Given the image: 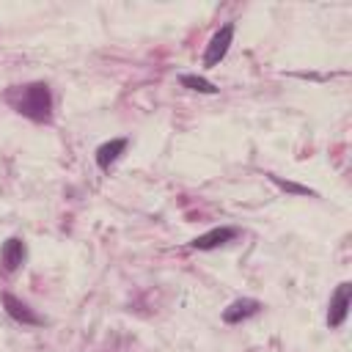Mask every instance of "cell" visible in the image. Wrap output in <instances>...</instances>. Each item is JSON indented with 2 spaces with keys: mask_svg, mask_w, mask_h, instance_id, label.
<instances>
[{
  "mask_svg": "<svg viewBox=\"0 0 352 352\" xmlns=\"http://www.w3.org/2000/svg\"><path fill=\"white\" fill-rule=\"evenodd\" d=\"M19 113H25L36 121L47 118L50 116V91H47V85H41V82L28 85L25 94H22V102H19Z\"/></svg>",
  "mask_w": 352,
  "mask_h": 352,
  "instance_id": "1",
  "label": "cell"
},
{
  "mask_svg": "<svg viewBox=\"0 0 352 352\" xmlns=\"http://www.w3.org/2000/svg\"><path fill=\"white\" fill-rule=\"evenodd\" d=\"M231 38H234V25H223V28L212 36V41H209V47H206V55H204V63H206V66L220 63V60L226 58L228 47H231Z\"/></svg>",
  "mask_w": 352,
  "mask_h": 352,
  "instance_id": "2",
  "label": "cell"
},
{
  "mask_svg": "<svg viewBox=\"0 0 352 352\" xmlns=\"http://www.w3.org/2000/svg\"><path fill=\"white\" fill-rule=\"evenodd\" d=\"M349 302H352V286L349 283H341L330 300V311H327V324L330 327H338L344 319H346V311H349Z\"/></svg>",
  "mask_w": 352,
  "mask_h": 352,
  "instance_id": "3",
  "label": "cell"
},
{
  "mask_svg": "<svg viewBox=\"0 0 352 352\" xmlns=\"http://www.w3.org/2000/svg\"><path fill=\"white\" fill-rule=\"evenodd\" d=\"M3 305H6L8 316H11V319H16V322H22V324H38V322H41V319H38V316H36V314L22 302V300H16V297H14V294H8V292L3 294Z\"/></svg>",
  "mask_w": 352,
  "mask_h": 352,
  "instance_id": "4",
  "label": "cell"
},
{
  "mask_svg": "<svg viewBox=\"0 0 352 352\" xmlns=\"http://www.w3.org/2000/svg\"><path fill=\"white\" fill-rule=\"evenodd\" d=\"M0 258H3V267L11 272V270H16L22 261H25V242L22 239H8L6 245H3V250H0Z\"/></svg>",
  "mask_w": 352,
  "mask_h": 352,
  "instance_id": "5",
  "label": "cell"
},
{
  "mask_svg": "<svg viewBox=\"0 0 352 352\" xmlns=\"http://www.w3.org/2000/svg\"><path fill=\"white\" fill-rule=\"evenodd\" d=\"M231 236H234V228H212V231H206V234L195 236V239H192V245H195L198 250H212V248H217V245L228 242Z\"/></svg>",
  "mask_w": 352,
  "mask_h": 352,
  "instance_id": "6",
  "label": "cell"
},
{
  "mask_svg": "<svg viewBox=\"0 0 352 352\" xmlns=\"http://www.w3.org/2000/svg\"><path fill=\"white\" fill-rule=\"evenodd\" d=\"M256 311H258V302H256V300H236L234 305H228V308L223 311V319H226L228 324H234V322H242V319L253 316Z\"/></svg>",
  "mask_w": 352,
  "mask_h": 352,
  "instance_id": "7",
  "label": "cell"
},
{
  "mask_svg": "<svg viewBox=\"0 0 352 352\" xmlns=\"http://www.w3.org/2000/svg\"><path fill=\"white\" fill-rule=\"evenodd\" d=\"M124 148H126V140H124V138H116V140L99 146V151H96V162H99V168H110V165L121 157Z\"/></svg>",
  "mask_w": 352,
  "mask_h": 352,
  "instance_id": "8",
  "label": "cell"
},
{
  "mask_svg": "<svg viewBox=\"0 0 352 352\" xmlns=\"http://www.w3.org/2000/svg\"><path fill=\"white\" fill-rule=\"evenodd\" d=\"M182 85H184V88H192V91H198V94H214V91H217L209 80L195 77V74H182Z\"/></svg>",
  "mask_w": 352,
  "mask_h": 352,
  "instance_id": "9",
  "label": "cell"
},
{
  "mask_svg": "<svg viewBox=\"0 0 352 352\" xmlns=\"http://www.w3.org/2000/svg\"><path fill=\"white\" fill-rule=\"evenodd\" d=\"M272 182H275L278 187H283V190H289V192H300V195H308V187H300V184H292V182H283V179H278V176H272Z\"/></svg>",
  "mask_w": 352,
  "mask_h": 352,
  "instance_id": "10",
  "label": "cell"
}]
</instances>
